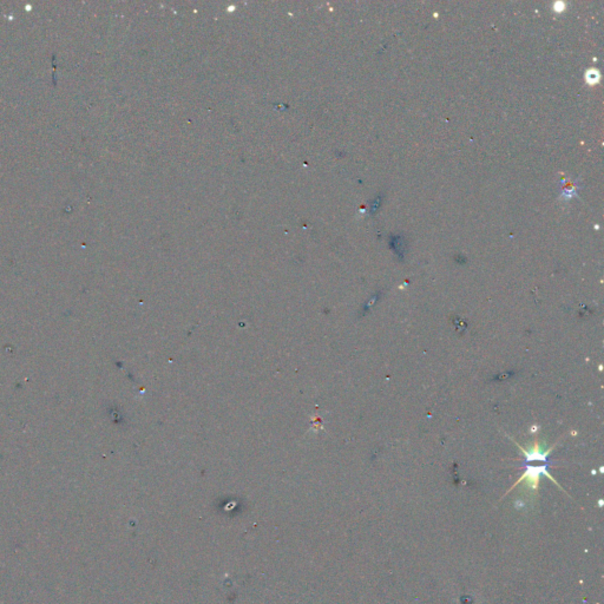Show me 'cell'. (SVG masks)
Here are the masks:
<instances>
[{
  "instance_id": "cell-1",
  "label": "cell",
  "mask_w": 604,
  "mask_h": 604,
  "mask_svg": "<svg viewBox=\"0 0 604 604\" xmlns=\"http://www.w3.org/2000/svg\"><path fill=\"white\" fill-rule=\"evenodd\" d=\"M518 447L520 449V451L524 453L525 457L531 459V460L533 461L534 465L533 466L530 464L528 465L527 472L523 475L522 478H519L518 481H517V484L522 483L523 480H527L528 484L532 485V488H537L539 476H541L542 473L543 475L548 476L550 479H552V477H551L547 470L548 469V456H549V453L552 451V449L547 450V447H544L542 444H539V442H534L533 446L529 447L528 450L523 449V447L519 446V445H518Z\"/></svg>"
}]
</instances>
